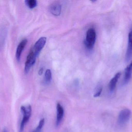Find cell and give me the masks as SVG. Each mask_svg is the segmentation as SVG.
<instances>
[{
	"label": "cell",
	"instance_id": "cell-1",
	"mask_svg": "<svg viewBox=\"0 0 132 132\" xmlns=\"http://www.w3.org/2000/svg\"><path fill=\"white\" fill-rule=\"evenodd\" d=\"M21 111L23 115V118L20 125L19 132H23L26 124L28 122L31 114L32 109L29 105L26 106H22Z\"/></svg>",
	"mask_w": 132,
	"mask_h": 132
},
{
	"label": "cell",
	"instance_id": "cell-2",
	"mask_svg": "<svg viewBox=\"0 0 132 132\" xmlns=\"http://www.w3.org/2000/svg\"><path fill=\"white\" fill-rule=\"evenodd\" d=\"M96 39V33L94 29L90 28L87 31L86 39L85 44L88 49H92L94 47Z\"/></svg>",
	"mask_w": 132,
	"mask_h": 132
},
{
	"label": "cell",
	"instance_id": "cell-3",
	"mask_svg": "<svg viewBox=\"0 0 132 132\" xmlns=\"http://www.w3.org/2000/svg\"><path fill=\"white\" fill-rule=\"evenodd\" d=\"M37 57L34 53L32 49H31V51L27 56L25 64L24 72L26 74L28 73L31 67L34 65Z\"/></svg>",
	"mask_w": 132,
	"mask_h": 132
},
{
	"label": "cell",
	"instance_id": "cell-4",
	"mask_svg": "<svg viewBox=\"0 0 132 132\" xmlns=\"http://www.w3.org/2000/svg\"><path fill=\"white\" fill-rule=\"evenodd\" d=\"M131 115V112L128 109L122 110L119 115L118 122L119 125L123 126L129 120Z\"/></svg>",
	"mask_w": 132,
	"mask_h": 132
},
{
	"label": "cell",
	"instance_id": "cell-5",
	"mask_svg": "<svg viewBox=\"0 0 132 132\" xmlns=\"http://www.w3.org/2000/svg\"><path fill=\"white\" fill-rule=\"evenodd\" d=\"M46 42V38L45 37H41L36 43L32 50L34 53L38 57L43 47L45 46Z\"/></svg>",
	"mask_w": 132,
	"mask_h": 132
},
{
	"label": "cell",
	"instance_id": "cell-6",
	"mask_svg": "<svg viewBox=\"0 0 132 132\" xmlns=\"http://www.w3.org/2000/svg\"><path fill=\"white\" fill-rule=\"evenodd\" d=\"M132 57V28L128 34V45L126 54L125 59L126 62H128Z\"/></svg>",
	"mask_w": 132,
	"mask_h": 132
},
{
	"label": "cell",
	"instance_id": "cell-7",
	"mask_svg": "<svg viewBox=\"0 0 132 132\" xmlns=\"http://www.w3.org/2000/svg\"><path fill=\"white\" fill-rule=\"evenodd\" d=\"M27 42H28V40L27 39L23 40L22 41L20 42L17 47L15 57H16V59L18 62L20 61L22 51L24 50L25 47L27 44Z\"/></svg>",
	"mask_w": 132,
	"mask_h": 132
},
{
	"label": "cell",
	"instance_id": "cell-8",
	"mask_svg": "<svg viewBox=\"0 0 132 132\" xmlns=\"http://www.w3.org/2000/svg\"><path fill=\"white\" fill-rule=\"evenodd\" d=\"M132 75V61L130 64L126 67L125 71V76L123 84H127L131 78Z\"/></svg>",
	"mask_w": 132,
	"mask_h": 132
},
{
	"label": "cell",
	"instance_id": "cell-9",
	"mask_svg": "<svg viewBox=\"0 0 132 132\" xmlns=\"http://www.w3.org/2000/svg\"><path fill=\"white\" fill-rule=\"evenodd\" d=\"M57 115H56V126H59L61 123L64 115V109L62 106L59 103H58L56 105Z\"/></svg>",
	"mask_w": 132,
	"mask_h": 132
},
{
	"label": "cell",
	"instance_id": "cell-10",
	"mask_svg": "<svg viewBox=\"0 0 132 132\" xmlns=\"http://www.w3.org/2000/svg\"><path fill=\"white\" fill-rule=\"evenodd\" d=\"M50 12L55 16H59L61 14L62 6L59 3H54L50 5Z\"/></svg>",
	"mask_w": 132,
	"mask_h": 132
},
{
	"label": "cell",
	"instance_id": "cell-11",
	"mask_svg": "<svg viewBox=\"0 0 132 132\" xmlns=\"http://www.w3.org/2000/svg\"><path fill=\"white\" fill-rule=\"evenodd\" d=\"M121 73L120 72L117 73L114 77L110 81L109 84V90L111 92H113L116 87L117 82L121 76Z\"/></svg>",
	"mask_w": 132,
	"mask_h": 132
},
{
	"label": "cell",
	"instance_id": "cell-12",
	"mask_svg": "<svg viewBox=\"0 0 132 132\" xmlns=\"http://www.w3.org/2000/svg\"><path fill=\"white\" fill-rule=\"evenodd\" d=\"M25 2L27 6L31 9L35 7L37 5V1L36 0H26Z\"/></svg>",
	"mask_w": 132,
	"mask_h": 132
},
{
	"label": "cell",
	"instance_id": "cell-13",
	"mask_svg": "<svg viewBox=\"0 0 132 132\" xmlns=\"http://www.w3.org/2000/svg\"><path fill=\"white\" fill-rule=\"evenodd\" d=\"M52 78V72L50 69H47L45 73V80L46 83H50Z\"/></svg>",
	"mask_w": 132,
	"mask_h": 132
},
{
	"label": "cell",
	"instance_id": "cell-14",
	"mask_svg": "<svg viewBox=\"0 0 132 132\" xmlns=\"http://www.w3.org/2000/svg\"><path fill=\"white\" fill-rule=\"evenodd\" d=\"M45 122V121L44 119H42L40 120L39 123L38 125V127H37L36 130V131L38 132L40 131V130L42 129L43 127V126H44Z\"/></svg>",
	"mask_w": 132,
	"mask_h": 132
},
{
	"label": "cell",
	"instance_id": "cell-15",
	"mask_svg": "<svg viewBox=\"0 0 132 132\" xmlns=\"http://www.w3.org/2000/svg\"><path fill=\"white\" fill-rule=\"evenodd\" d=\"M102 88H101L98 90V91L94 95V97H99L101 95V94L102 92Z\"/></svg>",
	"mask_w": 132,
	"mask_h": 132
},
{
	"label": "cell",
	"instance_id": "cell-16",
	"mask_svg": "<svg viewBox=\"0 0 132 132\" xmlns=\"http://www.w3.org/2000/svg\"><path fill=\"white\" fill-rule=\"evenodd\" d=\"M43 68H41L38 71V74L39 75H42V74L43 73Z\"/></svg>",
	"mask_w": 132,
	"mask_h": 132
},
{
	"label": "cell",
	"instance_id": "cell-17",
	"mask_svg": "<svg viewBox=\"0 0 132 132\" xmlns=\"http://www.w3.org/2000/svg\"><path fill=\"white\" fill-rule=\"evenodd\" d=\"M2 132H8L7 130V129H4L3 130Z\"/></svg>",
	"mask_w": 132,
	"mask_h": 132
},
{
	"label": "cell",
	"instance_id": "cell-18",
	"mask_svg": "<svg viewBox=\"0 0 132 132\" xmlns=\"http://www.w3.org/2000/svg\"><path fill=\"white\" fill-rule=\"evenodd\" d=\"M33 132H38L36 131V130H35V131H33Z\"/></svg>",
	"mask_w": 132,
	"mask_h": 132
}]
</instances>
